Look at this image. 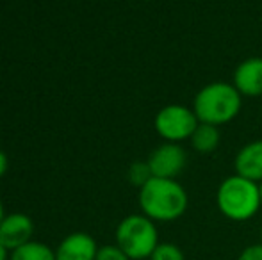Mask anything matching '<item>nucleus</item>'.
<instances>
[{"mask_svg": "<svg viewBox=\"0 0 262 260\" xmlns=\"http://www.w3.org/2000/svg\"><path fill=\"white\" fill-rule=\"evenodd\" d=\"M138 200L141 214L156 223L177 221L189 207V196L175 178L152 177L139 187Z\"/></svg>", "mask_w": 262, "mask_h": 260, "instance_id": "1", "label": "nucleus"}, {"mask_svg": "<svg viewBox=\"0 0 262 260\" xmlns=\"http://www.w3.org/2000/svg\"><path fill=\"white\" fill-rule=\"evenodd\" d=\"M243 94L232 82L217 80L204 86L193 100V111L200 123L221 127L230 123L241 112Z\"/></svg>", "mask_w": 262, "mask_h": 260, "instance_id": "2", "label": "nucleus"}, {"mask_svg": "<svg viewBox=\"0 0 262 260\" xmlns=\"http://www.w3.org/2000/svg\"><path fill=\"white\" fill-rule=\"evenodd\" d=\"M216 205L227 219L235 223L248 221L260 210L259 184L241 175H230L220 184L216 193Z\"/></svg>", "mask_w": 262, "mask_h": 260, "instance_id": "3", "label": "nucleus"}, {"mask_svg": "<svg viewBox=\"0 0 262 260\" xmlns=\"http://www.w3.org/2000/svg\"><path fill=\"white\" fill-rule=\"evenodd\" d=\"M116 246L121 248L130 260L150 258L159 246L156 221L145 214H130L121 219L116 228Z\"/></svg>", "mask_w": 262, "mask_h": 260, "instance_id": "4", "label": "nucleus"}, {"mask_svg": "<svg viewBox=\"0 0 262 260\" xmlns=\"http://www.w3.org/2000/svg\"><path fill=\"white\" fill-rule=\"evenodd\" d=\"M198 118L193 107L182 104H169L156 114L154 127L166 143H182L191 139L198 127Z\"/></svg>", "mask_w": 262, "mask_h": 260, "instance_id": "5", "label": "nucleus"}, {"mask_svg": "<svg viewBox=\"0 0 262 260\" xmlns=\"http://www.w3.org/2000/svg\"><path fill=\"white\" fill-rule=\"evenodd\" d=\"M152 177L175 178L184 171L187 164V152L180 143H162L146 159Z\"/></svg>", "mask_w": 262, "mask_h": 260, "instance_id": "6", "label": "nucleus"}, {"mask_svg": "<svg viewBox=\"0 0 262 260\" xmlns=\"http://www.w3.org/2000/svg\"><path fill=\"white\" fill-rule=\"evenodd\" d=\"M32 233H34V223L27 214L21 212L7 214L0 223V243L9 253L32 241Z\"/></svg>", "mask_w": 262, "mask_h": 260, "instance_id": "7", "label": "nucleus"}, {"mask_svg": "<svg viewBox=\"0 0 262 260\" xmlns=\"http://www.w3.org/2000/svg\"><path fill=\"white\" fill-rule=\"evenodd\" d=\"M232 84L243 98L262 97V57H248L237 64Z\"/></svg>", "mask_w": 262, "mask_h": 260, "instance_id": "8", "label": "nucleus"}, {"mask_svg": "<svg viewBox=\"0 0 262 260\" xmlns=\"http://www.w3.org/2000/svg\"><path fill=\"white\" fill-rule=\"evenodd\" d=\"M97 253V241L86 232L70 233L55 248V258L57 260H95Z\"/></svg>", "mask_w": 262, "mask_h": 260, "instance_id": "9", "label": "nucleus"}, {"mask_svg": "<svg viewBox=\"0 0 262 260\" xmlns=\"http://www.w3.org/2000/svg\"><path fill=\"white\" fill-rule=\"evenodd\" d=\"M235 173L252 182H262V139L250 141L237 152L234 159Z\"/></svg>", "mask_w": 262, "mask_h": 260, "instance_id": "10", "label": "nucleus"}, {"mask_svg": "<svg viewBox=\"0 0 262 260\" xmlns=\"http://www.w3.org/2000/svg\"><path fill=\"white\" fill-rule=\"evenodd\" d=\"M191 146L198 153H210L220 146L221 134L220 127L209 125V123H198L196 130L191 135Z\"/></svg>", "mask_w": 262, "mask_h": 260, "instance_id": "11", "label": "nucleus"}, {"mask_svg": "<svg viewBox=\"0 0 262 260\" xmlns=\"http://www.w3.org/2000/svg\"><path fill=\"white\" fill-rule=\"evenodd\" d=\"M9 260H57V258H55V251L49 244L39 243V241H29L27 244L11 251Z\"/></svg>", "mask_w": 262, "mask_h": 260, "instance_id": "12", "label": "nucleus"}, {"mask_svg": "<svg viewBox=\"0 0 262 260\" xmlns=\"http://www.w3.org/2000/svg\"><path fill=\"white\" fill-rule=\"evenodd\" d=\"M150 260H186L180 246L173 243H159V246L150 255Z\"/></svg>", "mask_w": 262, "mask_h": 260, "instance_id": "13", "label": "nucleus"}, {"mask_svg": "<svg viewBox=\"0 0 262 260\" xmlns=\"http://www.w3.org/2000/svg\"><path fill=\"white\" fill-rule=\"evenodd\" d=\"M150 178H152V171H150L146 162H134L128 168V180L134 185H138V187L145 185Z\"/></svg>", "mask_w": 262, "mask_h": 260, "instance_id": "14", "label": "nucleus"}, {"mask_svg": "<svg viewBox=\"0 0 262 260\" xmlns=\"http://www.w3.org/2000/svg\"><path fill=\"white\" fill-rule=\"evenodd\" d=\"M95 260H130V258L116 244H105V246L98 248V253Z\"/></svg>", "mask_w": 262, "mask_h": 260, "instance_id": "15", "label": "nucleus"}, {"mask_svg": "<svg viewBox=\"0 0 262 260\" xmlns=\"http://www.w3.org/2000/svg\"><path fill=\"white\" fill-rule=\"evenodd\" d=\"M237 260H262V243L250 244L239 253Z\"/></svg>", "mask_w": 262, "mask_h": 260, "instance_id": "16", "label": "nucleus"}, {"mask_svg": "<svg viewBox=\"0 0 262 260\" xmlns=\"http://www.w3.org/2000/svg\"><path fill=\"white\" fill-rule=\"evenodd\" d=\"M6 171H7V157H6V153L0 150V177H2Z\"/></svg>", "mask_w": 262, "mask_h": 260, "instance_id": "17", "label": "nucleus"}, {"mask_svg": "<svg viewBox=\"0 0 262 260\" xmlns=\"http://www.w3.org/2000/svg\"><path fill=\"white\" fill-rule=\"evenodd\" d=\"M0 260H9V251L2 246V243H0Z\"/></svg>", "mask_w": 262, "mask_h": 260, "instance_id": "18", "label": "nucleus"}, {"mask_svg": "<svg viewBox=\"0 0 262 260\" xmlns=\"http://www.w3.org/2000/svg\"><path fill=\"white\" fill-rule=\"evenodd\" d=\"M6 218V212H4V205H2V200H0V223H2V219Z\"/></svg>", "mask_w": 262, "mask_h": 260, "instance_id": "19", "label": "nucleus"}, {"mask_svg": "<svg viewBox=\"0 0 262 260\" xmlns=\"http://www.w3.org/2000/svg\"><path fill=\"white\" fill-rule=\"evenodd\" d=\"M259 195H260V207H262V182H259Z\"/></svg>", "mask_w": 262, "mask_h": 260, "instance_id": "20", "label": "nucleus"}, {"mask_svg": "<svg viewBox=\"0 0 262 260\" xmlns=\"http://www.w3.org/2000/svg\"><path fill=\"white\" fill-rule=\"evenodd\" d=\"M260 243H262V226H260Z\"/></svg>", "mask_w": 262, "mask_h": 260, "instance_id": "21", "label": "nucleus"}]
</instances>
